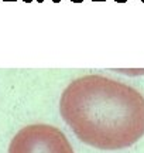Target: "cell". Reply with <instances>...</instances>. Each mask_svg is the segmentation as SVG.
Instances as JSON below:
<instances>
[{"mask_svg":"<svg viewBox=\"0 0 144 153\" xmlns=\"http://www.w3.org/2000/svg\"><path fill=\"white\" fill-rule=\"evenodd\" d=\"M60 111L78 139L96 149L129 148L144 135V97L102 75L72 81L62 92Z\"/></svg>","mask_w":144,"mask_h":153,"instance_id":"cell-1","label":"cell"},{"mask_svg":"<svg viewBox=\"0 0 144 153\" xmlns=\"http://www.w3.org/2000/svg\"><path fill=\"white\" fill-rule=\"evenodd\" d=\"M9 153H73L67 136L45 123L28 125L11 139Z\"/></svg>","mask_w":144,"mask_h":153,"instance_id":"cell-2","label":"cell"},{"mask_svg":"<svg viewBox=\"0 0 144 153\" xmlns=\"http://www.w3.org/2000/svg\"><path fill=\"white\" fill-rule=\"evenodd\" d=\"M143 1H144V0H143Z\"/></svg>","mask_w":144,"mask_h":153,"instance_id":"cell-3","label":"cell"}]
</instances>
